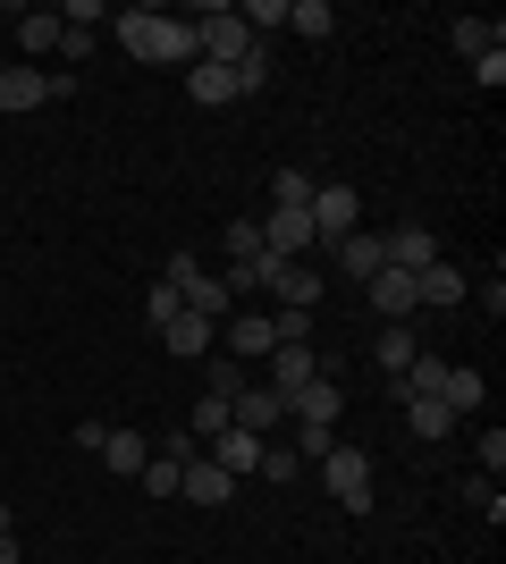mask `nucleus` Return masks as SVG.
I'll use <instances>...</instances> for the list:
<instances>
[{
  "label": "nucleus",
  "mask_w": 506,
  "mask_h": 564,
  "mask_svg": "<svg viewBox=\"0 0 506 564\" xmlns=\"http://www.w3.org/2000/svg\"><path fill=\"white\" fill-rule=\"evenodd\" d=\"M110 25H119L127 59H144V68H194V59H203L194 25L161 18V9H110Z\"/></svg>",
  "instance_id": "f257e3e1"
},
{
  "label": "nucleus",
  "mask_w": 506,
  "mask_h": 564,
  "mask_svg": "<svg viewBox=\"0 0 506 564\" xmlns=\"http://www.w3.org/2000/svg\"><path fill=\"white\" fill-rule=\"evenodd\" d=\"M321 480H330V497L346 514H372V455L363 447H330L321 455Z\"/></svg>",
  "instance_id": "f03ea898"
},
{
  "label": "nucleus",
  "mask_w": 506,
  "mask_h": 564,
  "mask_svg": "<svg viewBox=\"0 0 506 564\" xmlns=\"http://www.w3.org/2000/svg\"><path fill=\"white\" fill-rule=\"evenodd\" d=\"M194 43H203V59H219V68H237L245 51H254V34H245V18L228 9V0H219V9H203V18H194Z\"/></svg>",
  "instance_id": "7ed1b4c3"
},
{
  "label": "nucleus",
  "mask_w": 506,
  "mask_h": 564,
  "mask_svg": "<svg viewBox=\"0 0 506 564\" xmlns=\"http://www.w3.org/2000/svg\"><path fill=\"white\" fill-rule=\"evenodd\" d=\"M313 379H321V346H279V354H270V379H262V388H270L279 404H295Z\"/></svg>",
  "instance_id": "20e7f679"
},
{
  "label": "nucleus",
  "mask_w": 506,
  "mask_h": 564,
  "mask_svg": "<svg viewBox=\"0 0 506 564\" xmlns=\"http://www.w3.org/2000/svg\"><path fill=\"white\" fill-rule=\"evenodd\" d=\"M380 261H388V270H413V279H422V270L439 261V236L422 228V219H406V228H388V236H380Z\"/></svg>",
  "instance_id": "39448f33"
},
{
  "label": "nucleus",
  "mask_w": 506,
  "mask_h": 564,
  "mask_svg": "<svg viewBox=\"0 0 506 564\" xmlns=\"http://www.w3.org/2000/svg\"><path fill=\"white\" fill-rule=\"evenodd\" d=\"M363 295H372V312H380V321H413V312H422V295H413V270H372V279H363Z\"/></svg>",
  "instance_id": "423d86ee"
},
{
  "label": "nucleus",
  "mask_w": 506,
  "mask_h": 564,
  "mask_svg": "<svg viewBox=\"0 0 506 564\" xmlns=\"http://www.w3.org/2000/svg\"><path fill=\"white\" fill-rule=\"evenodd\" d=\"M228 422H237V430H254V438H262V447H270V430L288 422V404L270 397V388H254V379H245L237 397H228Z\"/></svg>",
  "instance_id": "0eeeda50"
},
{
  "label": "nucleus",
  "mask_w": 506,
  "mask_h": 564,
  "mask_svg": "<svg viewBox=\"0 0 506 564\" xmlns=\"http://www.w3.org/2000/svg\"><path fill=\"white\" fill-rule=\"evenodd\" d=\"M337 413H346V388H337L330 371H321L313 388H304V397L288 404V422H295V430H337Z\"/></svg>",
  "instance_id": "6e6552de"
},
{
  "label": "nucleus",
  "mask_w": 506,
  "mask_h": 564,
  "mask_svg": "<svg viewBox=\"0 0 506 564\" xmlns=\"http://www.w3.org/2000/svg\"><path fill=\"white\" fill-rule=\"evenodd\" d=\"M313 236L321 245H337V236H355V186H313Z\"/></svg>",
  "instance_id": "1a4fd4ad"
},
{
  "label": "nucleus",
  "mask_w": 506,
  "mask_h": 564,
  "mask_svg": "<svg viewBox=\"0 0 506 564\" xmlns=\"http://www.w3.org/2000/svg\"><path fill=\"white\" fill-rule=\"evenodd\" d=\"M203 455H212V464L228 471V480H254V471H262V438H254V430H237V422L219 430V438H212Z\"/></svg>",
  "instance_id": "9d476101"
},
{
  "label": "nucleus",
  "mask_w": 506,
  "mask_h": 564,
  "mask_svg": "<svg viewBox=\"0 0 506 564\" xmlns=\"http://www.w3.org/2000/svg\"><path fill=\"white\" fill-rule=\"evenodd\" d=\"M43 101H60L43 68H25V59H9V68H0V110H9V118H18V110H43Z\"/></svg>",
  "instance_id": "9b49d317"
},
{
  "label": "nucleus",
  "mask_w": 506,
  "mask_h": 564,
  "mask_svg": "<svg viewBox=\"0 0 506 564\" xmlns=\"http://www.w3.org/2000/svg\"><path fill=\"white\" fill-rule=\"evenodd\" d=\"M270 354H279L270 312H237V321H228V362H270Z\"/></svg>",
  "instance_id": "f8f14e48"
},
{
  "label": "nucleus",
  "mask_w": 506,
  "mask_h": 564,
  "mask_svg": "<svg viewBox=\"0 0 506 564\" xmlns=\"http://www.w3.org/2000/svg\"><path fill=\"white\" fill-rule=\"evenodd\" d=\"M161 346L177 354V362H203V354H219V321H203V312H177L161 329Z\"/></svg>",
  "instance_id": "ddd939ff"
},
{
  "label": "nucleus",
  "mask_w": 506,
  "mask_h": 564,
  "mask_svg": "<svg viewBox=\"0 0 506 564\" xmlns=\"http://www.w3.org/2000/svg\"><path fill=\"white\" fill-rule=\"evenodd\" d=\"M177 497H186V506H228V497H237V480H228V471H219L212 455H194V464H186V480H177Z\"/></svg>",
  "instance_id": "4468645a"
},
{
  "label": "nucleus",
  "mask_w": 506,
  "mask_h": 564,
  "mask_svg": "<svg viewBox=\"0 0 506 564\" xmlns=\"http://www.w3.org/2000/svg\"><path fill=\"white\" fill-rule=\"evenodd\" d=\"M422 354V337H413V321H380V337H372V362H380L388 379H406V362Z\"/></svg>",
  "instance_id": "2eb2a0df"
},
{
  "label": "nucleus",
  "mask_w": 506,
  "mask_h": 564,
  "mask_svg": "<svg viewBox=\"0 0 506 564\" xmlns=\"http://www.w3.org/2000/svg\"><path fill=\"white\" fill-rule=\"evenodd\" d=\"M270 295H279L288 312H313V304H321V270H313V261H279V279H270Z\"/></svg>",
  "instance_id": "dca6fc26"
},
{
  "label": "nucleus",
  "mask_w": 506,
  "mask_h": 564,
  "mask_svg": "<svg viewBox=\"0 0 506 564\" xmlns=\"http://www.w3.org/2000/svg\"><path fill=\"white\" fill-rule=\"evenodd\" d=\"M413 295H422V304H431V312H456L464 295H473V286H464V270H456V261H431V270L413 279Z\"/></svg>",
  "instance_id": "f3484780"
},
{
  "label": "nucleus",
  "mask_w": 506,
  "mask_h": 564,
  "mask_svg": "<svg viewBox=\"0 0 506 564\" xmlns=\"http://www.w3.org/2000/svg\"><path fill=\"white\" fill-rule=\"evenodd\" d=\"M144 455H152V438H144V430H101V471L136 480V471H144Z\"/></svg>",
  "instance_id": "a211bd4d"
},
{
  "label": "nucleus",
  "mask_w": 506,
  "mask_h": 564,
  "mask_svg": "<svg viewBox=\"0 0 506 564\" xmlns=\"http://www.w3.org/2000/svg\"><path fill=\"white\" fill-rule=\"evenodd\" d=\"M186 94L203 101V110H219V101H237V68H219V59H194V68H186Z\"/></svg>",
  "instance_id": "6ab92c4d"
},
{
  "label": "nucleus",
  "mask_w": 506,
  "mask_h": 564,
  "mask_svg": "<svg viewBox=\"0 0 506 564\" xmlns=\"http://www.w3.org/2000/svg\"><path fill=\"white\" fill-rule=\"evenodd\" d=\"M439 404H448V413H482V371H473V362H448V379H439Z\"/></svg>",
  "instance_id": "aec40b11"
},
{
  "label": "nucleus",
  "mask_w": 506,
  "mask_h": 564,
  "mask_svg": "<svg viewBox=\"0 0 506 564\" xmlns=\"http://www.w3.org/2000/svg\"><path fill=\"white\" fill-rule=\"evenodd\" d=\"M330 261H337V270H346V279L363 286L372 270H380V236H363V228H355V236H337V245H330Z\"/></svg>",
  "instance_id": "412c9836"
},
{
  "label": "nucleus",
  "mask_w": 506,
  "mask_h": 564,
  "mask_svg": "<svg viewBox=\"0 0 506 564\" xmlns=\"http://www.w3.org/2000/svg\"><path fill=\"white\" fill-rule=\"evenodd\" d=\"M448 43H456L464 59H482V51H506V25L498 18H456V25H448Z\"/></svg>",
  "instance_id": "4be33fe9"
},
{
  "label": "nucleus",
  "mask_w": 506,
  "mask_h": 564,
  "mask_svg": "<svg viewBox=\"0 0 506 564\" xmlns=\"http://www.w3.org/2000/svg\"><path fill=\"white\" fill-rule=\"evenodd\" d=\"M18 51H25V59L60 51V9H25V18H18Z\"/></svg>",
  "instance_id": "5701e85b"
},
{
  "label": "nucleus",
  "mask_w": 506,
  "mask_h": 564,
  "mask_svg": "<svg viewBox=\"0 0 506 564\" xmlns=\"http://www.w3.org/2000/svg\"><path fill=\"white\" fill-rule=\"evenodd\" d=\"M313 169H279V177H270V212H304V203H313Z\"/></svg>",
  "instance_id": "b1692460"
},
{
  "label": "nucleus",
  "mask_w": 506,
  "mask_h": 564,
  "mask_svg": "<svg viewBox=\"0 0 506 564\" xmlns=\"http://www.w3.org/2000/svg\"><path fill=\"white\" fill-rule=\"evenodd\" d=\"M288 34L321 43V34H337V9H330V0H295V9H288Z\"/></svg>",
  "instance_id": "393cba45"
},
{
  "label": "nucleus",
  "mask_w": 506,
  "mask_h": 564,
  "mask_svg": "<svg viewBox=\"0 0 506 564\" xmlns=\"http://www.w3.org/2000/svg\"><path fill=\"white\" fill-rule=\"evenodd\" d=\"M406 413H413V430H422V438H448V430H456V413H448L439 397H406Z\"/></svg>",
  "instance_id": "a878e982"
},
{
  "label": "nucleus",
  "mask_w": 506,
  "mask_h": 564,
  "mask_svg": "<svg viewBox=\"0 0 506 564\" xmlns=\"http://www.w3.org/2000/svg\"><path fill=\"white\" fill-rule=\"evenodd\" d=\"M136 480H144L152 497H177V480H186V464H177V455H144V471H136Z\"/></svg>",
  "instance_id": "bb28decb"
},
{
  "label": "nucleus",
  "mask_w": 506,
  "mask_h": 564,
  "mask_svg": "<svg viewBox=\"0 0 506 564\" xmlns=\"http://www.w3.org/2000/svg\"><path fill=\"white\" fill-rule=\"evenodd\" d=\"M219 245H228V261H254V253H262V219H228Z\"/></svg>",
  "instance_id": "cd10ccee"
},
{
  "label": "nucleus",
  "mask_w": 506,
  "mask_h": 564,
  "mask_svg": "<svg viewBox=\"0 0 506 564\" xmlns=\"http://www.w3.org/2000/svg\"><path fill=\"white\" fill-rule=\"evenodd\" d=\"M262 85H270V51L254 43V51L237 59V101H245V94H262Z\"/></svg>",
  "instance_id": "c85d7f7f"
},
{
  "label": "nucleus",
  "mask_w": 506,
  "mask_h": 564,
  "mask_svg": "<svg viewBox=\"0 0 506 564\" xmlns=\"http://www.w3.org/2000/svg\"><path fill=\"white\" fill-rule=\"evenodd\" d=\"M177 312H186V304H177V286L161 279V286H152V295H144V321H152V337H161L169 321H177Z\"/></svg>",
  "instance_id": "c756f323"
},
{
  "label": "nucleus",
  "mask_w": 506,
  "mask_h": 564,
  "mask_svg": "<svg viewBox=\"0 0 506 564\" xmlns=\"http://www.w3.org/2000/svg\"><path fill=\"white\" fill-rule=\"evenodd\" d=\"M237 18H245V34H254V43H262V25H288V0H245Z\"/></svg>",
  "instance_id": "7c9ffc66"
},
{
  "label": "nucleus",
  "mask_w": 506,
  "mask_h": 564,
  "mask_svg": "<svg viewBox=\"0 0 506 564\" xmlns=\"http://www.w3.org/2000/svg\"><path fill=\"white\" fill-rule=\"evenodd\" d=\"M270 329H279V346H313V312H270Z\"/></svg>",
  "instance_id": "2f4dec72"
},
{
  "label": "nucleus",
  "mask_w": 506,
  "mask_h": 564,
  "mask_svg": "<svg viewBox=\"0 0 506 564\" xmlns=\"http://www.w3.org/2000/svg\"><path fill=\"white\" fill-rule=\"evenodd\" d=\"M464 506H482L489 522L506 514V497H498V480H489V471H473V480H464Z\"/></svg>",
  "instance_id": "473e14b6"
},
{
  "label": "nucleus",
  "mask_w": 506,
  "mask_h": 564,
  "mask_svg": "<svg viewBox=\"0 0 506 564\" xmlns=\"http://www.w3.org/2000/svg\"><path fill=\"white\" fill-rule=\"evenodd\" d=\"M194 438H203V447H212V438H219V430H228V404H219V397H203V404H194Z\"/></svg>",
  "instance_id": "72a5a7b5"
},
{
  "label": "nucleus",
  "mask_w": 506,
  "mask_h": 564,
  "mask_svg": "<svg viewBox=\"0 0 506 564\" xmlns=\"http://www.w3.org/2000/svg\"><path fill=\"white\" fill-rule=\"evenodd\" d=\"M337 447V430H295V464H321Z\"/></svg>",
  "instance_id": "f704fd0d"
},
{
  "label": "nucleus",
  "mask_w": 506,
  "mask_h": 564,
  "mask_svg": "<svg viewBox=\"0 0 506 564\" xmlns=\"http://www.w3.org/2000/svg\"><path fill=\"white\" fill-rule=\"evenodd\" d=\"M473 447H482V471L498 480V464H506V430H473Z\"/></svg>",
  "instance_id": "c9c22d12"
},
{
  "label": "nucleus",
  "mask_w": 506,
  "mask_h": 564,
  "mask_svg": "<svg viewBox=\"0 0 506 564\" xmlns=\"http://www.w3.org/2000/svg\"><path fill=\"white\" fill-rule=\"evenodd\" d=\"M262 480H279V489H288V480H295V447H262Z\"/></svg>",
  "instance_id": "e433bc0d"
},
{
  "label": "nucleus",
  "mask_w": 506,
  "mask_h": 564,
  "mask_svg": "<svg viewBox=\"0 0 506 564\" xmlns=\"http://www.w3.org/2000/svg\"><path fill=\"white\" fill-rule=\"evenodd\" d=\"M237 388H245V362H212V397L228 404V397H237Z\"/></svg>",
  "instance_id": "4c0bfd02"
},
{
  "label": "nucleus",
  "mask_w": 506,
  "mask_h": 564,
  "mask_svg": "<svg viewBox=\"0 0 506 564\" xmlns=\"http://www.w3.org/2000/svg\"><path fill=\"white\" fill-rule=\"evenodd\" d=\"M473 76H482V94H498V85H506V51H482V59H473Z\"/></svg>",
  "instance_id": "58836bf2"
},
{
  "label": "nucleus",
  "mask_w": 506,
  "mask_h": 564,
  "mask_svg": "<svg viewBox=\"0 0 506 564\" xmlns=\"http://www.w3.org/2000/svg\"><path fill=\"white\" fill-rule=\"evenodd\" d=\"M0 564H18V531H0Z\"/></svg>",
  "instance_id": "ea45409f"
}]
</instances>
